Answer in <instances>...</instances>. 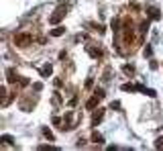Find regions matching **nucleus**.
Returning <instances> with one entry per match:
<instances>
[{"label":"nucleus","instance_id":"nucleus-1","mask_svg":"<svg viewBox=\"0 0 163 151\" xmlns=\"http://www.w3.org/2000/svg\"><path fill=\"white\" fill-rule=\"evenodd\" d=\"M65 12H67L65 8H57V12H53V15L49 17V23H51V25H57L59 20H61L63 17H65Z\"/></svg>","mask_w":163,"mask_h":151},{"label":"nucleus","instance_id":"nucleus-15","mask_svg":"<svg viewBox=\"0 0 163 151\" xmlns=\"http://www.w3.org/2000/svg\"><path fill=\"white\" fill-rule=\"evenodd\" d=\"M157 147H163V139H159V141H157Z\"/></svg>","mask_w":163,"mask_h":151},{"label":"nucleus","instance_id":"nucleus-3","mask_svg":"<svg viewBox=\"0 0 163 151\" xmlns=\"http://www.w3.org/2000/svg\"><path fill=\"white\" fill-rule=\"evenodd\" d=\"M102 116H104V108H100L98 113H94V116H92V125H98V123L102 121Z\"/></svg>","mask_w":163,"mask_h":151},{"label":"nucleus","instance_id":"nucleus-2","mask_svg":"<svg viewBox=\"0 0 163 151\" xmlns=\"http://www.w3.org/2000/svg\"><path fill=\"white\" fill-rule=\"evenodd\" d=\"M17 45H20V47H25V45H29V41H31V35H17Z\"/></svg>","mask_w":163,"mask_h":151},{"label":"nucleus","instance_id":"nucleus-12","mask_svg":"<svg viewBox=\"0 0 163 151\" xmlns=\"http://www.w3.org/2000/svg\"><path fill=\"white\" fill-rule=\"evenodd\" d=\"M122 70H125V74H135V68H133V65H125V68H122Z\"/></svg>","mask_w":163,"mask_h":151},{"label":"nucleus","instance_id":"nucleus-13","mask_svg":"<svg viewBox=\"0 0 163 151\" xmlns=\"http://www.w3.org/2000/svg\"><path fill=\"white\" fill-rule=\"evenodd\" d=\"M92 139H94V143H102V141H104V139H102V135H98V133H94V137H92Z\"/></svg>","mask_w":163,"mask_h":151},{"label":"nucleus","instance_id":"nucleus-4","mask_svg":"<svg viewBox=\"0 0 163 151\" xmlns=\"http://www.w3.org/2000/svg\"><path fill=\"white\" fill-rule=\"evenodd\" d=\"M51 72H53V68H51L49 63H45V65L41 68V76H43V78H49V76H51Z\"/></svg>","mask_w":163,"mask_h":151},{"label":"nucleus","instance_id":"nucleus-11","mask_svg":"<svg viewBox=\"0 0 163 151\" xmlns=\"http://www.w3.org/2000/svg\"><path fill=\"white\" fill-rule=\"evenodd\" d=\"M43 135H45V137H47L49 141H53V133L49 131V129H43Z\"/></svg>","mask_w":163,"mask_h":151},{"label":"nucleus","instance_id":"nucleus-6","mask_svg":"<svg viewBox=\"0 0 163 151\" xmlns=\"http://www.w3.org/2000/svg\"><path fill=\"white\" fill-rule=\"evenodd\" d=\"M98 100H102V98H100L98 94H94V98H92V100H88V108H94V106L98 104Z\"/></svg>","mask_w":163,"mask_h":151},{"label":"nucleus","instance_id":"nucleus-10","mask_svg":"<svg viewBox=\"0 0 163 151\" xmlns=\"http://www.w3.org/2000/svg\"><path fill=\"white\" fill-rule=\"evenodd\" d=\"M0 141H2V143H12V137H10V135H2Z\"/></svg>","mask_w":163,"mask_h":151},{"label":"nucleus","instance_id":"nucleus-14","mask_svg":"<svg viewBox=\"0 0 163 151\" xmlns=\"http://www.w3.org/2000/svg\"><path fill=\"white\" fill-rule=\"evenodd\" d=\"M110 108H116V110H118V108H120V102H112V104H110Z\"/></svg>","mask_w":163,"mask_h":151},{"label":"nucleus","instance_id":"nucleus-5","mask_svg":"<svg viewBox=\"0 0 163 151\" xmlns=\"http://www.w3.org/2000/svg\"><path fill=\"white\" fill-rule=\"evenodd\" d=\"M149 17H151L153 20H159V19H161V15H159V10H157V8H149Z\"/></svg>","mask_w":163,"mask_h":151},{"label":"nucleus","instance_id":"nucleus-7","mask_svg":"<svg viewBox=\"0 0 163 151\" xmlns=\"http://www.w3.org/2000/svg\"><path fill=\"white\" fill-rule=\"evenodd\" d=\"M17 80H18V74L10 68V70H8V82H17Z\"/></svg>","mask_w":163,"mask_h":151},{"label":"nucleus","instance_id":"nucleus-9","mask_svg":"<svg viewBox=\"0 0 163 151\" xmlns=\"http://www.w3.org/2000/svg\"><path fill=\"white\" fill-rule=\"evenodd\" d=\"M88 51H90L92 57H100V55H102V51H100V49H96V47H90Z\"/></svg>","mask_w":163,"mask_h":151},{"label":"nucleus","instance_id":"nucleus-8","mask_svg":"<svg viewBox=\"0 0 163 151\" xmlns=\"http://www.w3.org/2000/svg\"><path fill=\"white\" fill-rule=\"evenodd\" d=\"M63 33H65V29H63V27H59V29H53V31H51V37H61Z\"/></svg>","mask_w":163,"mask_h":151}]
</instances>
